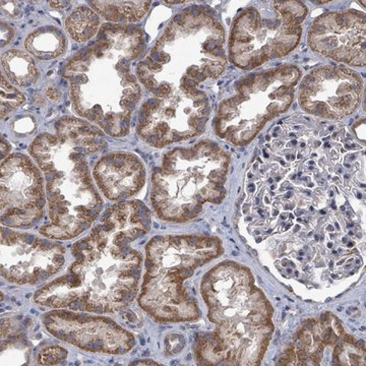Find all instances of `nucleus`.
Wrapping results in <instances>:
<instances>
[{"mask_svg":"<svg viewBox=\"0 0 366 366\" xmlns=\"http://www.w3.org/2000/svg\"><path fill=\"white\" fill-rule=\"evenodd\" d=\"M150 209L125 201L106 209L86 237L72 245L74 262L66 273L34 295L52 310L114 314L131 305L139 292L143 257L132 243L151 229Z\"/></svg>","mask_w":366,"mask_h":366,"instance_id":"f257e3e1","label":"nucleus"},{"mask_svg":"<svg viewBox=\"0 0 366 366\" xmlns=\"http://www.w3.org/2000/svg\"><path fill=\"white\" fill-rule=\"evenodd\" d=\"M54 129V134L36 137L29 152L45 177L49 221L40 234L69 240L89 230L102 213L89 158L104 150L106 141L102 129L81 118H61Z\"/></svg>","mask_w":366,"mask_h":366,"instance_id":"f03ea898","label":"nucleus"},{"mask_svg":"<svg viewBox=\"0 0 366 366\" xmlns=\"http://www.w3.org/2000/svg\"><path fill=\"white\" fill-rule=\"evenodd\" d=\"M144 49L143 32L122 25H104L93 43L64 67L74 112L112 137L129 134L141 86L132 61Z\"/></svg>","mask_w":366,"mask_h":366,"instance_id":"7ed1b4c3","label":"nucleus"},{"mask_svg":"<svg viewBox=\"0 0 366 366\" xmlns=\"http://www.w3.org/2000/svg\"><path fill=\"white\" fill-rule=\"evenodd\" d=\"M225 31L203 7L178 14L150 55L137 66V76L155 97L177 92L194 93L208 79L225 69Z\"/></svg>","mask_w":366,"mask_h":366,"instance_id":"20e7f679","label":"nucleus"},{"mask_svg":"<svg viewBox=\"0 0 366 366\" xmlns=\"http://www.w3.org/2000/svg\"><path fill=\"white\" fill-rule=\"evenodd\" d=\"M146 274L139 303L159 322H192L201 317L184 282L199 267L223 254L218 238L157 236L146 247Z\"/></svg>","mask_w":366,"mask_h":366,"instance_id":"39448f33","label":"nucleus"},{"mask_svg":"<svg viewBox=\"0 0 366 366\" xmlns=\"http://www.w3.org/2000/svg\"><path fill=\"white\" fill-rule=\"evenodd\" d=\"M228 166L229 156L214 142L168 153L153 175L151 199L158 217L187 222L204 204L222 203Z\"/></svg>","mask_w":366,"mask_h":366,"instance_id":"423d86ee","label":"nucleus"},{"mask_svg":"<svg viewBox=\"0 0 366 366\" xmlns=\"http://www.w3.org/2000/svg\"><path fill=\"white\" fill-rule=\"evenodd\" d=\"M209 115V99L204 92H177L169 97L147 101L139 112L137 132L151 146L163 148L201 136Z\"/></svg>","mask_w":366,"mask_h":366,"instance_id":"0eeeda50","label":"nucleus"},{"mask_svg":"<svg viewBox=\"0 0 366 366\" xmlns=\"http://www.w3.org/2000/svg\"><path fill=\"white\" fill-rule=\"evenodd\" d=\"M47 204L44 177L30 157L14 153L1 164V224L7 228H33Z\"/></svg>","mask_w":366,"mask_h":366,"instance_id":"6e6552de","label":"nucleus"},{"mask_svg":"<svg viewBox=\"0 0 366 366\" xmlns=\"http://www.w3.org/2000/svg\"><path fill=\"white\" fill-rule=\"evenodd\" d=\"M1 276L16 285H36L59 274L66 249L55 240L1 228Z\"/></svg>","mask_w":366,"mask_h":366,"instance_id":"1a4fd4ad","label":"nucleus"},{"mask_svg":"<svg viewBox=\"0 0 366 366\" xmlns=\"http://www.w3.org/2000/svg\"><path fill=\"white\" fill-rule=\"evenodd\" d=\"M42 322L55 338L86 352L124 355L136 346L131 332L103 315L53 310L43 315Z\"/></svg>","mask_w":366,"mask_h":366,"instance_id":"9d476101","label":"nucleus"},{"mask_svg":"<svg viewBox=\"0 0 366 366\" xmlns=\"http://www.w3.org/2000/svg\"><path fill=\"white\" fill-rule=\"evenodd\" d=\"M93 177L106 199L120 203L142 189L146 182V170L134 154L112 153L96 163Z\"/></svg>","mask_w":366,"mask_h":366,"instance_id":"9b49d317","label":"nucleus"},{"mask_svg":"<svg viewBox=\"0 0 366 366\" xmlns=\"http://www.w3.org/2000/svg\"><path fill=\"white\" fill-rule=\"evenodd\" d=\"M26 49L38 59L49 60L59 56L66 48L64 34L55 26H45L28 36Z\"/></svg>","mask_w":366,"mask_h":366,"instance_id":"f8f14e48","label":"nucleus"},{"mask_svg":"<svg viewBox=\"0 0 366 366\" xmlns=\"http://www.w3.org/2000/svg\"><path fill=\"white\" fill-rule=\"evenodd\" d=\"M90 4L96 13L113 23L139 21L151 6V1H91Z\"/></svg>","mask_w":366,"mask_h":366,"instance_id":"ddd939ff","label":"nucleus"},{"mask_svg":"<svg viewBox=\"0 0 366 366\" xmlns=\"http://www.w3.org/2000/svg\"><path fill=\"white\" fill-rule=\"evenodd\" d=\"M1 60L6 76L14 85L29 86L39 78L35 61L29 53L9 50L2 55Z\"/></svg>","mask_w":366,"mask_h":366,"instance_id":"4468645a","label":"nucleus"},{"mask_svg":"<svg viewBox=\"0 0 366 366\" xmlns=\"http://www.w3.org/2000/svg\"><path fill=\"white\" fill-rule=\"evenodd\" d=\"M100 18L94 9L79 6L66 19V28L72 39L79 43L88 42L100 31Z\"/></svg>","mask_w":366,"mask_h":366,"instance_id":"2eb2a0df","label":"nucleus"},{"mask_svg":"<svg viewBox=\"0 0 366 366\" xmlns=\"http://www.w3.org/2000/svg\"><path fill=\"white\" fill-rule=\"evenodd\" d=\"M24 102L25 97L23 94L1 78V117H6Z\"/></svg>","mask_w":366,"mask_h":366,"instance_id":"dca6fc26","label":"nucleus"},{"mask_svg":"<svg viewBox=\"0 0 366 366\" xmlns=\"http://www.w3.org/2000/svg\"><path fill=\"white\" fill-rule=\"evenodd\" d=\"M67 351L62 347L50 346L43 349L37 357V363L41 365H56L64 362L67 358Z\"/></svg>","mask_w":366,"mask_h":366,"instance_id":"f3484780","label":"nucleus"},{"mask_svg":"<svg viewBox=\"0 0 366 366\" xmlns=\"http://www.w3.org/2000/svg\"><path fill=\"white\" fill-rule=\"evenodd\" d=\"M342 351H343V347L341 345H337L334 351V357H338V356H340Z\"/></svg>","mask_w":366,"mask_h":366,"instance_id":"a211bd4d","label":"nucleus"},{"mask_svg":"<svg viewBox=\"0 0 366 366\" xmlns=\"http://www.w3.org/2000/svg\"><path fill=\"white\" fill-rule=\"evenodd\" d=\"M312 360H314V362H317V365H319V362L322 358H320L319 353H314L312 355Z\"/></svg>","mask_w":366,"mask_h":366,"instance_id":"6ab92c4d","label":"nucleus"},{"mask_svg":"<svg viewBox=\"0 0 366 366\" xmlns=\"http://www.w3.org/2000/svg\"><path fill=\"white\" fill-rule=\"evenodd\" d=\"M356 346L358 347V348L361 349V350L365 351V342L360 340L358 342H355Z\"/></svg>","mask_w":366,"mask_h":366,"instance_id":"aec40b11","label":"nucleus"},{"mask_svg":"<svg viewBox=\"0 0 366 366\" xmlns=\"http://www.w3.org/2000/svg\"><path fill=\"white\" fill-rule=\"evenodd\" d=\"M345 341L350 344H354L356 342L355 339L353 337L349 336V335H345Z\"/></svg>","mask_w":366,"mask_h":366,"instance_id":"412c9836","label":"nucleus"}]
</instances>
